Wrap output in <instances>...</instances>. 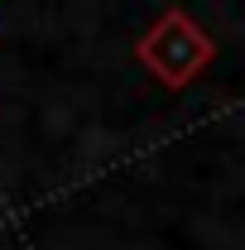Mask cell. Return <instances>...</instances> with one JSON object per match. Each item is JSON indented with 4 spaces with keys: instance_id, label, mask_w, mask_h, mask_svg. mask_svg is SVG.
<instances>
[{
    "instance_id": "obj_1",
    "label": "cell",
    "mask_w": 245,
    "mask_h": 250,
    "mask_svg": "<svg viewBox=\"0 0 245 250\" xmlns=\"http://www.w3.org/2000/svg\"><path fill=\"white\" fill-rule=\"evenodd\" d=\"M212 53H216V43L207 39V29L192 24L187 10H163L149 29H144V39L135 43V58L144 62L163 87H173V92L187 87L212 62Z\"/></svg>"
}]
</instances>
